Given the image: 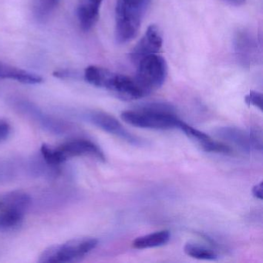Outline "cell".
I'll return each instance as SVG.
<instances>
[{
  "label": "cell",
  "mask_w": 263,
  "mask_h": 263,
  "mask_svg": "<svg viewBox=\"0 0 263 263\" xmlns=\"http://www.w3.org/2000/svg\"><path fill=\"white\" fill-rule=\"evenodd\" d=\"M84 79L95 87L106 89L124 101H135L144 98L134 78L115 73L106 68L90 66L84 71Z\"/></svg>",
  "instance_id": "obj_1"
},
{
  "label": "cell",
  "mask_w": 263,
  "mask_h": 263,
  "mask_svg": "<svg viewBox=\"0 0 263 263\" xmlns=\"http://www.w3.org/2000/svg\"><path fill=\"white\" fill-rule=\"evenodd\" d=\"M121 118L134 127L156 130L178 128L181 122L172 106L163 103H152L138 110H126L121 114Z\"/></svg>",
  "instance_id": "obj_2"
},
{
  "label": "cell",
  "mask_w": 263,
  "mask_h": 263,
  "mask_svg": "<svg viewBox=\"0 0 263 263\" xmlns=\"http://www.w3.org/2000/svg\"><path fill=\"white\" fill-rule=\"evenodd\" d=\"M150 0H117L115 37L119 44L130 42L138 34Z\"/></svg>",
  "instance_id": "obj_3"
},
{
  "label": "cell",
  "mask_w": 263,
  "mask_h": 263,
  "mask_svg": "<svg viewBox=\"0 0 263 263\" xmlns=\"http://www.w3.org/2000/svg\"><path fill=\"white\" fill-rule=\"evenodd\" d=\"M43 158L50 166H58L70 158L87 156L104 162L105 156L98 145L85 139L71 140L58 147L43 144L41 149Z\"/></svg>",
  "instance_id": "obj_4"
},
{
  "label": "cell",
  "mask_w": 263,
  "mask_h": 263,
  "mask_svg": "<svg viewBox=\"0 0 263 263\" xmlns=\"http://www.w3.org/2000/svg\"><path fill=\"white\" fill-rule=\"evenodd\" d=\"M96 238H81L50 246L43 252L39 262L70 263L81 261L98 246Z\"/></svg>",
  "instance_id": "obj_5"
},
{
  "label": "cell",
  "mask_w": 263,
  "mask_h": 263,
  "mask_svg": "<svg viewBox=\"0 0 263 263\" xmlns=\"http://www.w3.org/2000/svg\"><path fill=\"white\" fill-rule=\"evenodd\" d=\"M134 80L144 96L162 87L167 75L165 60L160 55L152 54L141 59L138 64Z\"/></svg>",
  "instance_id": "obj_6"
},
{
  "label": "cell",
  "mask_w": 263,
  "mask_h": 263,
  "mask_svg": "<svg viewBox=\"0 0 263 263\" xmlns=\"http://www.w3.org/2000/svg\"><path fill=\"white\" fill-rule=\"evenodd\" d=\"M31 202V198L22 192L9 194L2 202L0 212V232H9L21 226Z\"/></svg>",
  "instance_id": "obj_7"
},
{
  "label": "cell",
  "mask_w": 263,
  "mask_h": 263,
  "mask_svg": "<svg viewBox=\"0 0 263 263\" xmlns=\"http://www.w3.org/2000/svg\"><path fill=\"white\" fill-rule=\"evenodd\" d=\"M162 44V35L159 28L157 26L151 25L132 50L130 60L134 64H137L143 58L158 53Z\"/></svg>",
  "instance_id": "obj_8"
},
{
  "label": "cell",
  "mask_w": 263,
  "mask_h": 263,
  "mask_svg": "<svg viewBox=\"0 0 263 263\" xmlns=\"http://www.w3.org/2000/svg\"><path fill=\"white\" fill-rule=\"evenodd\" d=\"M88 119L92 124L107 133L122 138L132 144L139 143V140L136 137L129 133L116 118L108 114L101 111L91 112L88 115Z\"/></svg>",
  "instance_id": "obj_9"
},
{
  "label": "cell",
  "mask_w": 263,
  "mask_h": 263,
  "mask_svg": "<svg viewBox=\"0 0 263 263\" xmlns=\"http://www.w3.org/2000/svg\"><path fill=\"white\" fill-rule=\"evenodd\" d=\"M217 135L242 150L249 151L252 147L261 150V138L259 137L256 138L255 133L248 135L240 129L227 127L219 129Z\"/></svg>",
  "instance_id": "obj_10"
},
{
  "label": "cell",
  "mask_w": 263,
  "mask_h": 263,
  "mask_svg": "<svg viewBox=\"0 0 263 263\" xmlns=\"http://www.w3.org/2000/svg\"><path fill=\"white\" fill-rule=\"evenodd\" d=\"M103 0H78L77 16L84 31L91 30L98 22Z\"/></svg>",
  "instance_id": "obj_11"
},
{
  "label": "cell",
  "mask_w": 263,
  "mask_h": 263,
  "mask_svg": "<svg viewBox=\"0 0 263 263\" xmlns=\"http://www.w3.org/2000/svg\"><path fill=\"white\" fill-rule=\"evenodd\" d=\"M20 108L29 116L31 117L36 122L39 123L43 127L47 129L52 133L62 135L63 133L68 130V125L65 122L53 119V118L44 115L37 107H35L30 103H20Z\"/></svg>",
  "instance_id": "obj_12"
},
{
  "label": "cell",
  "mask_w": 263,
  "mask_h": 263,
  "mask_svg": "<svg viewBox=\"0 0 263 263\" xmlns=\"http://www.w3.org/2000/svg\"><path fill=\"white\" fill-rule=\"evenodd\" d=\"M0 79L12 80L24 84H39L43 78L36 73L13 67L0 61Z\"/></svg>",
  "instance_id": "obj_13"
},
{
  "label": "cell",
  "mask_w": 263,
  "mask_h": 263,
  "mask_svg": "<svg viewBox=\"0 0 263 263\" xmlns=\"http://www.w3.org/2000/svg\"><path fill=\"white\" fill-rule=\"evenodd\" d=\"M170 238L171 234L169 231H159V232L138 237L132 242V246L136 249L160 247V246L167 244L170 240Z\"/></svg>",
  "instance_id": "obj_14"
},
{
  "label": "cell",
  "mask_w": 263,
  "mask_h": 263,
  "mask_svg": "<svg viewBox=\"0 0 263 263\" xmlns=\"http://www.w3.org/2000/svg\"><path fill=\"white\" fill-rule=\"evenodd\" d=\"M61 0H33V13L40 22L47 21L59 6Z\"/></svg>",
  "instance_id": "obj_15"
},
{
  "label": "cell",
  "mask_w": 263,
  "mask_h": 263,
  "mask_svg": "<svg viewBox=\"0 0 263 263\" xmlns=\"http://www.w3.org/2000/svg\"><path fill=\"white\" fill-rule=\"evenodd\" d=\"M184 252L189 256L201 260L214 261L218 258L216 252L204 246H198L193 243H187L184 248Z\"/></svg>",
  "instance_id": "obj_16"
},
{
  "label": "cell",
  "mask_w": 263,
  "mask_h": 263,
  "mask_svg": "<svg viewBox=\"0 0 263 263\" xmlns=\"http://www.w3.org/2000/svg\"><path fill=\"white\" fill-rule=\"evenodd\" d=\"M178 128L181 129L191 139L196 141L201 146V147H202L204 144H207L212 139V138L209 135H206L205 133L201 132V130L194 128L192 126L183 122L182 121H181V122H180Z\"/></svg>",
  "instance_id": "obj_17"
},
{
  "label": "cell",
  "mask_w": 263,
  "mask_h": 263,
  "mask_svg": "<svg viewBox=\"0 0 263 263\" xmlns=\"http://www.w3.org/2000/svg\"><path fill=\"white\" fill-rule=\"evenodd\" d=\"M201 148L206 152H212V153L229 154L231 152V148L227 144L222 142L214 141L213 139L209 141L205 145L203 146Z\"/></svg>",
  "instance_id": "obj_18"
},
{
  "label": "cell",
  "mask_w": 263,
  "mask_h": 263,
  "mask_svg": "<svg viewBox=\"0 0 263 263\" xmlns=\"http://www.w3.org/2000/svg\"><path fill=\"white\" fill-rule=\"evenodd\" d=\"M246 104L249 105L253 106L256 108L262 110V95L256 91H251L247 96L246 97Z\"/></svg>",
  "instance_id": "obj_19"
},
{
  "label": "cell",
  "mask_w": 263,
  "mask_h": 263,
  "mask_svg": "<svg viewBox=\"0 0 263 263\" xmlns=\"http://www.w3.org/2000/svg\"><path fill=\"white\" fill-rule=\"evenodd\" d=\"M10 134V126L7 121L0 119V143L6 141Z\"/></svg>",
  "instance_id": "obj_20"
},
{
  "label": "cell",
  "mask_w": 263,
  "mask_h": 263,
  "mask_svg": "<svg viewBox=\"0 0 263 263\" xmlns=\"http://www.w3.org/2000/svg\"><path fill=\"white\" fill-rule=\"evenodd\" d=\"M252 194L255 198L259 200L263 199V184L260 182L259 184L254 186L252 189Z\"/></svg>",
  "instance_id": "obj_21"
},
{
  "label": "cell",
  "mask_w": 263,
  "mask_h": 263,
  "mask_svg": "<svg viewBox=\"0 0 263 263\" xmlns=\"http://www.w3.org/2000/svg\"><path fill=\"white\" fill-rule=\"evenodd\" d=\"M227 1L235 5H241L246 2V0H227Z\"/></svg>",
  "instance_id": "obj_22"
},
{
  "label": "cell",
  "mask_w": 263,
  "mask_h": 263,
  "mask_svg": "<svg viewBox=\"0 0 263 263\" xmlns=\"http://www.w3.org/2000/svg\"><path fill=\"white\" fill-rule=\"evenodd\" d=\"M1 205H2V202H0V207H1Z\"/></svg>",
  "instance_id": "obj_23"
}]
</instances>
